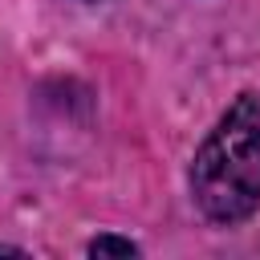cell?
I'll return each mask as SVG.
<instances>
[{
    "label": "cell",
    "instance_id": "obj_1",
    "mask_svg": "<svg viewBox=\"0 0 260 260\" xmlns=\"http://www.w3.org/2000/svg\"><path fill=\"white\" fill-rule=\"evenodd\" d=\"M191 195L215 223H240L260 207V98L240 93L191 162Z\"/></svg>",
    "mask_w": 260,
    "mask_h": 260
},
{
    "label": "cell",
    "instance_id": "obj_2",
    "mask_svg": "<svg viewBox=\"0 0 260 260\" xmlns=\"http://www.w3.org/2000/svg\"><path fill=\"white\" fill-rule=\"evenodd\" d=\"M89 256H138V244L118 240V236H98L89 244Z\"/></svg>",
    "mask_w": 260,
    "mask_h": 260
},
{
    "label": "cell",
    "instance_id": "obj_3",
    "mask_svg": "<svg viewBox=\"0 0 260 260\" xmlns=\"http://www.w3.org/2000/svg\"><path fill=\"white\" fill-rule=\"evenodd\" d=\"M0 256H24L20 248H12V244H0Z\"/></svg>",
    "mask_w": 260,
    "mask_h": 260
}]
</instances>
